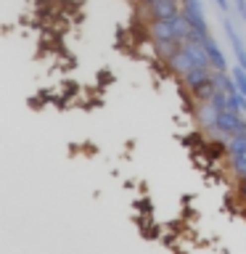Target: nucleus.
I'll list each match as a JSON object with an SVG mask.
<instances>
[{
  "instance_id": "nucleus-3",
  "label": "nucleus",
  "mask_w": 246,
  "mask_h": 254,
  "mask_svg": "<svg viewBox=\"0 0 246 254\" xmlns=\"http://www.w3.org/2000/svg\"><path fill=\"white\" fill-rule=\"evenodd\" d=\"M214 132L222 135V138H233V135H246V122L241 119V114L230 109L217 111V125H214Z\"/></svg>"
},
{
  "instance_id": "nucleus-2",
  "label": "nucleus",
  "mask_w": 246,
  "mask_h": 254,
  "mask_svg": "<svg viewBox=\"0 0 246 254\" xmlns=\"http://www.w3.org/2000/svg\"><path fill=\"white\" fill-rule=\"evenodd\" d=\"M180 13L185 16L190 29H193V40H206L209 37V27H206V19H204L201 0H180Z\"/></svg>"
},
{
  "instance_id": "nucleus-16",
  "label": "nucleus",
  "mask_w": 246,
  "mask_h": 254,
  "mask_svg": "<svg viewBox=\"0 0 246 254\" xmlns=\"http://www.w3.org/2000/svg\"><path fill=\"white\" fill-rule=\"evenodd\" d=\"M217 5L220 8H228V0H217Z\"/></svg>"
},
{
  "instance_id": "nucleus-1",
  "label": "nucleus",
  "mask_w": 246,
  "mask_h": 254,
  "mask_svg": "<svg viewBox=\"0 0 246 254\" xmlns=\"http://www.w3.org/2000/svg\"><path fill=\"white\" fill-rule=\"evenodd\" d=\"M196 66H212V64H209V56H206L201 40H188V43H183L180 51L170 59V69L175 74L185 77L188 71L196 69Z\"/></svg>"
},
{
  "instance_id": "nucleus-14",
  "label": "nucleus",
  "mask_w": 246,
  "mask_h": 254,
  "mask_svg": "<svg viewBox=\"0 0 246 254\" xmlns=\"http://www.w3.org/2000/svg\"><path fill=\"white\" fill-rule=\"evenodd\" d=\"M238 193H241V198L246 201V180H241V188H238Z\"/></svg>"
},
{
  "instance_id": "nucleus-13",
  "label": "nucleus",
  "mask_w": 246,
  "mask_h": 254,
  "mask_svg": "<svg viewBox=\"0 0 246 254\" xmlns=\"http://www.w3.org/2000/svg\"><path fill=\"white\" fill-rule=\"evenodd\" d=\"M236 11L241 13V21H246V0H236Z\"/></svg>"
},
{
  "instance_id": "nucleus-10",
  "label": "nucleus",
  "mask_w": 246,
  "mask_h": 254,
  "mask_svg": "<svg viewBox=\"0 0 246 254\" xmlns=\"http://www.w3.org/2000/svg\"><path fill=\"white\" fill-rule=\"evenodd\" d=\"M225 151L230 159L246 154V135H233V138H225Z\"/></svg>"
},
{
  "instance_id": "nucleus-5",
  "label": "nucleus",
  "mask_w": 246,
  "mask_h": 254,
  "mask_svg": "<svg viewBox=\"0 0 246 254\" xmlns=\"http://www.w3.org/2000/svg\"><path fill=\"white\" fill-rule=\"evenodd\" d=\"M201 43H204V51H206V56H209L212 69L217 71V74H225V71H228V64H225V56H222L220 45H217V40L206 37V40H201Z\"/></svg>"
},
{
  "instance_id": "nucleus-15",
  "label": "nucleus",
  "mask_w": 246,
  "mask_h": 254,
  "mask_svg": "<svg viewBox=\"0 0 246 254\" xmlns=\"http://www.w3.org/2000/svg\"><path fill=\"white\" fill-rule=\"evenodd\" d=\"M140 3H143V5H148V8H151V5H154V3H156V0H140Z\"/></svg>"
},
{
  "instance_id": "nucleus-12",
  "label": "nucleus",
  "mask_w": 246,
  "mask_h": 254,
  "mask_svg": "<svg viewBox=\"0 0 246 254\" xmlns=\"http://www.w3.org/2000/svg\"><path fill=\"white\" fill-rule=\"evenodd\" d=\"M230 79H233V85L238 87V93L246 95V69H241V66L230 69Z\"/></svg>"
},
{
  "instance_id": "nucleus-9",
  "label": "nucleus",
  "mask_w": 246,
  "mask_h": 254,
  "mask_svg": "<svg viewBox=\"0 0 246 254\" xmlns=\"http://www.w3.org/2000/svg\"><path fill=\"white\" fill-rule=\"evenodd\" d=\"M172 27H175V37L180 40V43H188V40H193V29H190L188 19L183 13L172 16Z\"/></svg>"
},
{
  "instance_id": "nucleus-8",
  "label": "nucleus",
  "mask_w": 246,
  "mask_h": 254,
  "mask_svg": "<svg viewBox=\"0 0 246 254\" xmlns=\"http://www.w3.org/2000/svg\"><path fill=\"white\" fill-rule=\"evenodd\" d=\"M225 35H228V40H230V45H233V53H236V59H238V66L246 69V48H244L241 37H238V32H236V27H233L230 21H225Z\"/></svg>"
},
{
  "instance_id": "nucleus-11",
  "label": "nucleus",
  "mask_w": 246,
  "mask_h": 254,
  "mask_svg": "<svg viewBox=\"0 0 246 254\" xmlns=\"http://www.w3.org/2000/svg\"><path fill=\"white\" fill-rule=\"evenodd\" d=\"M230 170H233V175L238 178V183L246 180V154L236 156V159H230Z\"/></svg>"
},
{
  "instance_id": "nucleus-7",
  "label": "nucleus",
  "mask_w": 246,
  "mask_h": 254,
  "mask_svg": "<svg viewBox=\"0 0 246 254\" xmlns=\"http://www.w3.org/2000/svg\"><path fill=\"white\" fill-rule=\"evenodd\" d=\"M212 77H214L212 74V66H196V69H190L188 74L183 77V82H185V87H188L190 93H193L198 85H204L206 79H212Z\"/></svg>"
},
{
  "instance_id": "nucleus-4",
  "label": "nucleus",
  "mask_w": 246,
  "mask_h": 254,
  "mask_svg": "<svg viewBox=\"0 0 246 254\" xmlns=\"http://www.w3.org/2000/svg\"><path fill=\"white\" fill-rule=\"evenodd\" d=\"M148 32H151V37L156 40V43H175V27H172V19H154L151 21V27H148ZM180 43V40H178Z\"/></svg>"
},
{
  "instance_id": "nucleus-6",
  "label": "nucleus",
  "mask_w": 246,
  "mask_h": 254,
  "mask_svg": "<svg viewBox=\"0 0 246 254\" xmlns=\"http://www.w3.org/2000/svg\"><path fill=\"white\" fill-rule=\"evenodd\" d=\"M180 13V0H156L151 5V16L154 19H172Z\"/></svg>"
}]
</instances>
